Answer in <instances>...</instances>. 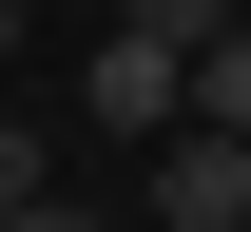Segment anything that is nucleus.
Here are the masks:
<instances>
[{
  "mask_svg": "<svg viewBox=\"0 0 251 232\" xmlns=\"http://www.w3.org/2000/svg\"><path fill=\"white\" fill-rule=\"evenodd\" d=\"M155 232H251V135H155Z\"/></svg>",
  "mask_w": 251,
  "mask_h": 232,
  "instance_id": "2",
  "label": "nucleus"
},
{
  "mask_svg": "<svg viewBox=\"0 0 251 232\" xmlns=\"http://www.w3.org/2000/svg\"><path fill=\"white\" fill-rule=\"evenodd\" d=\"M0 58H20V0H0Z\"/></svg>",
  "mask_w": 251,
  "mask_h": 232,
  "instance_id": "7",
  "label": "nucleus"
},
{
  "mask_svg": "<svg viewBox=\"0 0 251 232\" xmlns=\"http://www.w3.org/2000/svg\"><path fill=\"white\" fill-rule=\"evenodd\" d=\"M77 116H116L135 155L193 135V39H135V20H116V39H97V77H77Z\"/></svg>",
  "mask_w": 251,
  "mask_h": 232,
  "instance_id": "1",
  "label": "nucleus"
},
{
  "mask_svg": "<svg viewBox=\"0 0 251 232\" xmlns=\"http://www.w3.org/2000/svg\"><path fill=\"white\" fill-rule=\"evenodd\" d=\"M116 20H135V39H193V58H213V39L251 20V0H116Z\"/></svg>",
  "mask_w": 251,
  "mask_h": 232,
  "instance_id": "4",
  "label": "nucleus"
},
{
  "mask_svg": "<svg viewBox=\"0 0 251 232\" xmlns=\"http://www.w3.org/2000/svg\"><path fill=\"white\" fill-rule=\"evenodd\" d=\"M193 116H213V135H251V20L213 39V58H193Z\"/></svg>",
  "mask_w": 251,
  "mask_h": 232,
  "instance_id": "3",
  "label": "nucleus"
},
{
  "mask_svg": "<svg viewBox=\"0 0 251 232\" xmlns=\"http://www.w3.org/2000/svg\"><path fill=\"white\" fill-rule=\"evenodd\" d=\"M0 213H39V116H0Z\"/></svg>",
  "mask_w": 251,
  "mask_h": 232,
  "instance_id": "5",
  "label": "nucleus"
},
{
  "mask_svg": "<svg viewBox=\"0 0 251 232\" xmlns=\"http://www.w3.org/2000/svg\"><path fill=\"white\" fill-rule=\"evenodd\" d=\"M0 232H97V213H58V194H39V213H0Z\"/></svg>",
  "mask_w": 251,
  "mask_h": 232,
  "instance_id": "6",
  "label": "nucleus"
}]
</instances>
